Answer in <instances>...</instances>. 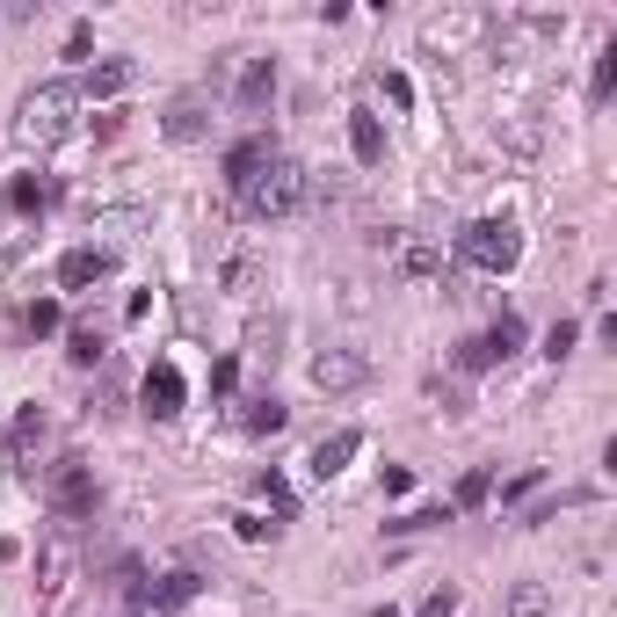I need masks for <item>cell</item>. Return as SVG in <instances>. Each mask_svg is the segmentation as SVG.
Wrapping results in <instances>:
<instances>
[{
	"mask_svg": "<svg viewBox=\"0 0 617 617\" xmlns=\"http://www.w3.org/2000/svg\"><path fill=\"white\" fill-rule=\"evenodd\" d=\"M233 530H240V538H247V545H261V538H269V530H277V523H261L255 509H240V516H233Z\"/></svg>",
	"mask_w": 617,
	"mask_h": 617,
	"instance_id": "30",
	"label": "cell"
},
{
	"mask_svg": "<svg viewBox=\"0 0 617 617\" xmlns=\"http://www.w3.org/2000/svg\"><path fill=\"white\" fill-rule=\"evenodd\" d=\"M0 204H8L15 218H37V211H51V204H59V182H37V175H15V182L0 190Z\"/></svg>",
	"mask_w": 617,
	"mask_h": 617,
	"instance_id": "10",
	"label": "cell"
},
{
	"mask_svg": "<svg viewBox=\"0 0 617 617\" xmlns=\"http://www.w3.org/2000/svg\"><path fill=\"white\" fill-rule=\"evenodd\" d=\"M610 88H617V44H603V59H595V80H589V95H595V102H610Z\"/></svg>",
	"mask_w": 617,
	"mask_h": 617,
	"instance_id": "27",
	"label": "cell"
},
{
	"mask_svg": "<svg viewBox=\"0 0 617 617\" xmlns=\"http://www.w3.org/2000/svg\"><path fill=\"white\" fill-rule=\"evenodd\" d=\"M44 501H51V516L59 523H88L102 509V487H95V465L88 458H59L44 479Z\"/></svg>",
	"mask_w": 617,
	"mask_h": 617,
	"instance_id": "4",
	"label": "cell"
},
{
	"mask_svg": "<svg viewBox=\"0 0 617 617\" xmlns=\"http://www.w3.org/2000/svg\"><path fill=\"white\" fill-rule=\"evenodd\" d=\"M95 51V23H73L66 29V59H88Z\"/></svg>",
	"mask_w": 617,
	"mask_h": 617,
	"instance_id": "32",
	"label": "cell"
},
{
	"mask_svg": "<svg viewBox=\"0 0 617 617\" xmlns=\"http://www.w3.org/2000/svg\"><path fill=\"white\" fill-rule=\"evenodd\" d=\"M371 378V363L357 357V349H327V357H312V385L320 393H349V385Z\"/></svg>",
	"mask_w": 617,
	"mask_h": 617,
	"instance_id": "9",
	"label": "cell"
},
{
	"mask_svg": "<svg viewBox=\"0 0 617 617\" xmlns=\"http://www.w3.org/2000/svg\"><path fill=\"white\" fill-rule=\"evenodd\" d=\"M269 95H277V59H247V73H240L233 102H240V110H261Z\"/></svg>",
	"mask_w": 617,
	"mask_h": 617,
	"instance_id": "13",
	"label": "cell"
},
{
	"mask_svg": "<svg viewBox=\"0 0 617 617\" xmlns=\"http://www.w3.org/2000/svg\"><path fill=\"white\" fill-rule=\"evenodd\" d=\"M255 494L269 501V509H277V516H291V509H298V501H291V487H284V473H277V465H269V473H255Z\"/></svg>",
	"mask_w": 617,
	"mask_h": 617,
	"instance_id": "24",
	"label": "cell"
},
{
	"mask_svg": "<svg viewBox=\"0 0 617 617\" xmlns=\"http://www.w3.org/2000/svg\"><path fill=\"white\" fill-rule=\"evenodd\" d=\"M349 145H357V160H363V167H378V160H385V131H378V117H371V110H357V117H349Z\"/></svg>",
	"mask_w": 617,
	"mask_h": 617,
	"instance_id": "17",
	"label": "cell"
},
{
	"mask_svg": "<svg viewBox=\"0 0 617 617\" xmlns=\"http://www.w3.org/2000/svg\"><path fill=\"white\" fill-rule=\"evenodd\" d=\"M363 617H400V610H393V603H385V610H363Z\"/></svg>",
	"mask_w": 617,
	"mask_h": 617,
	"instance_id": "36",
	"label": "cell"
},
{
	"mask_svg": "<svg viewBox=\"0 0 617 617\" xmlns=\"http://www.w3.org/2000/svg\"><path fill=\"white\" fill-rule=\"evenodd\" d=\"M501 617H552V589H545V581H516Z\"/></svg>",
	"mask_w": 617,
	"mask_h": 617,
	"instance_id": "18",
	"label": "cell"
},
{
	"mask_svg": "<svg viewBox=\"0 0 617 617\" xmlns=\"http://www.w3.org/2000/svg\"><path fill=\"white\" fill-rule=\"evenodd\" d=\"M233 378H240V363L218 357V363H211V393H233Z\"/></svg>",
	"mask_w": 617,
	"mask_h": 617,
	"instance_id": "35",
	"label": "cell"
},
{
	"mask_svg": "<svg viewBox=\"0 0 617 617\" xmlns=\"http://www.w3.org/2000/svg\"><path fill=\"white\" fill-rule=\"evenodd\" d=\"M66 357L80 363V371H95V363L110 357V342H102V327H73V334H66Z\"/></svg>",
	"mask_w": 617,
	"mask_h": 617,
	"instance_id": "20",
	"label": "cell"
},
{
	"mask_svg": "<svg viewBox=\"0 0 617 617\" xmlns=\"http://www.w3.org/2000/svg\"><path fill=\"white\" fill-rule=\"evenodd\" d=\"M110 269H117L110 247H66V255H59V291H88V284H102Z\"/></svg>",
	"mask_w": 617,
	"mask_h": 617,
	"instance_id": "8",
	"label": "cell"
},
{
	"mask_svg": "<svg viewBox=\"0 0 617 617\" xmlns=\"http://www.w3.org/2000/svg\"><path fill=\"white\" fill-rule=\"evenodd\" d=\"M124 88H131V59H102V66L80 80V95H88V102H117Z\"/></svg>",
	"mask_w": 617,
	"mask_h": 617,
	"instance_id": "14",
	"label": "cell"
},
{
	"mask_svg": "<svg viewBox=\"0 0 617 617\" xmlns=\"http://www.w3.org/2000/svg\"><path fill=\"white\" fill-rule=\"evenodd\" d=\"M73 110H80V88L73 80H44V88H29L23 110H15V139L29 153H51V145L73 131Z\"/></svg>",
	"mask_w": 617,
	"mask_h": 617,
	"instance_id": "1",
	"label": "cell"
},
{
	"mask_svg": "<svg viewBox=\"0 0 617 617\" xmlns=\"http://www.w3.org/2000/svg\"><path fill=\"white\" fill-rule=\"evenodd\" d=\"M523 334H530V327H523L516 312H501V320H494L487 334L458 342V357H451V363L465 371V378H479V371H494V363H509V357H516V349H523Z\"/></svg>",
	"mask_w": 617,
	"mask_h": 617,
	"instance_id": "5",
	"label": "cell"
},
{
	"mask_svg": "<svg viewBox=\"0 0 617 617\" xmlns=\"http://www.w3.org/2000/svg\"><path fill=\"white\" fill-rule=\"evenodd\" d=\"M269 153H277V145L261 139V131H255V139H240L233 153H226V182H233V190H240V182H247V175H255V167L269 160Z\"/></svg>",
	"mask_w": 617,
	"mask_h": 617,
	"instance_id": "16",
	"label": "cell"
},
{
	"mask_svg": "<svg viewBox=\"0 0 617 617\" xmlns=\"http://www.w3.org/2000/svg\"><path fill=\"white\" fill-rule=\"evenodd\" d=\"M357 451H363V428H334V436H320V444H312L306 473H312V479H342Z\"/></svg>",
	"mask_w": 617,
	"mask_h": 617,
	"instance_id": "7",
	"label": "cell"
},
{
	"mask_svg": "<svg viewBox=\"0 0 617 617\" xmlns=\"http://www.w3.org/2000/svg\"><path fill=\"white\" fill-rule=\"evenodd\" d=\"M458 255L473 261V269H487V277H509L523 261V233L516 218H473L465 233H458Z\"/></svg>",
	"mask_w": 617,
	"mask_h": 617,
	"instance_id": "3",
	"label": "cell"
},
{
	"mask_svg": "<svg viewBox=\"0 0 617 617\" xmlns=\"http://www.w3.org/2000/svg\"><path fill=\"white\" fill-rule=\"evenodd\" d=\"M160 131L175 145H196L204 131H211V117H204V102H196V95H175V102H167V124H160Z\"/></svg>",
	"mask_w": 617,
	"mask_h": 617,
	"instance_id": "11",
	"label": "cell"
},
{
	"mask_svg": "<svg viewBox=\"0 0 617 617\" xmlns=\"http://www.w3.org/2000/svg\"><path fill=\"white\" fill-rule=\"evenodd\" d=\"M59 574H66V552H59V545H44V552H37V589H44V595H59V589H66Z\"/></svg>",
	"mask_w": 617,
	"mask_h": 617,
	"instance_id": "25",
	"label": "cell"
},
{
	"mask_svg": "<svg viewBox=\"0 0 617 617\" xmlns=\"http://www.w3.org/2000/svg\"><path fill=\"white\" fill-rule=\"evenodd\" d=\"M255 284V261L247 255H226V291H247Z\"/></svg>",
	"mask_w": 617,
	"mask_h": 617,
	"instance_id": "31",
	"label": "cell"
},
{
	"mask_svg": "<svg viewBox=\"0 0 617 617\" xmlns=\"http://www.w3.org/2000/svg\"><path fill=\"white\" fill-rule=\"evenodd\" d=\"M400 277H414V284H422V277H436V269H444V255H436V247H428V240H414V247H400Z\"/></svg>",
	"mask_w": 617,
	"mask_h": 617,
	"instance_id": "21",
	"label": "cell"
},
{
	"mask_svg": "<svg viewBox=\"0 0 617 617\" xmlns=\"http://www.w3.org/2000/svg\"><path fill=\"white\" fill-rule=\"evenodd\" d=\"M385 102H400L407 110V102H414V80H407V73H385Z\"/></svg>",
	"mask_w": 617,
	"mask_h": 617,
	"instance_id": "34",
	"label": "cell"
},
{
	"mask_svg": "<svg viewBox=\"0 0 617 617\" xmlns=\"http://www.w3.org/2000/svg\"><path fill=\"white\" fill-rule=\"evenodd\" d=\"M59 320H66V312H59V298H37V306H23V327H29V334H59Z\"/></svg>",
	"mask_w": 617,
	"mask_h": 617,
	"instance_id": "26",
	"label": "cell"
},
{
	"mask_svg": "<svg viewBox=\"0 0 617 617\" xmlns=\"http://www.w3.org/2000/svg\"><path fill=\"white\" fill-rule=\"evenodd\" d=\"M538 487H545V465H523V473L509 479V487H501V501H530Z\"/></svg>",
	"mask_w": 617,
	"mask_h": 617,
	"instance_id": "28",
	"label": "cell"
},
{
	"mask_svg": "<svg viewBox=\"0 0 617 617\" xmlns=\"http://www.w3.org/2000/svg\"><path fill=\"white\" fill-rule=\"evenodd\" d=\"M436 523H451V501H428V509H407V516H393L385 530H393V538H414V530H436Z\"/></svg>",
	"mask_w": 617,
	"mask_h": 617,
	"instance_id": "19",
	"label": "cell"
},
{
	"mask_svg": "<svg viewBox=\"0 0 617 617\" xmlns=\"http://www.w3.org/2000/svg\"><path fill=\"white\" fill-rule=\"evenodd\" d=\"M139 400H145V414H153V422H175V414H182V400H190V385H182V371L160 357V363H145Z\"/></svg>",
	"mask_w": 617,
	"mask_h": 617,
	"instance_id": "6",
	"label": "cell"
},
{
	"mask_svg": "<svg viewBox=\"0 0 617 617\" xmlns=\"http://www.w3.org/2000/svg\"><path fill=\"white\" fill-rule=\"evenodd\" d=\"M414 617H458V589H436V595H428V603H422Z\"/></svg>",
	"mask_w": 617,
	"mask_h": 617,
	"instance_id": "33",
	"label": "cell"
},
{
	"mask_svg": "<svg viewBox=\"0 0 617 617\" xmlns=\"http://www.w3.org/2000/svg\"><path fill=\"white\" fill-rule=\"evenodd\" d=\"M233 196H240V211L247 218H291L298 204H306V167L291 160V153H269Z\"/></svg>",
	"mask_w": 617,
	"mask_h": 617,
	"instance_id": "2",
	"label": "cell"
},
{
	"mask_svg": "<svg viewBox=\"0 0 617 617\" xmlns=\"http://www.w3.org/2000/svg\"><path fill=\"white\" fill-rule=\"evenodd\" d=\"M574 342H581V327H574V320H560V327L545 334V357L560 363V357H567V349H574Z\"/></svg>",
	"mask_w": 617,
	"mask_h": 617,
	"instance_id": "29",
	"label": "cell"
},
{
	"mask_svg": "<svg viewBox=\"0 0 617 617\" xmlns=\"http://www.w3.org/2000/svg\"><path fill=\"white\" fill-rule=\"evenodd\" d=\"M487 494H494V473H487V465H473V473L458 479V494H451V516H458V509H479Z\"/></svg>",
	"mask_w": 617,
	"mask_h": 617,
	"instance_id": "22",
	"label": "cell"
},
{
	"mask_svg": "<svg viewBox=\"0 0 617 617\" xmlns=\"http://www.w3.org/2000/svg\"><path fill=\"white\" fill-rule=\"evenodd\" d=\"M37 444H44V414H37V407H23V414H15V436H8V451L37 458Z\"/></svg>",
	"mask_w": 617,
	"mask_h": 617,
	"instance_id": "23",
	"label": "cell"
},
{
	"mask_svg": "<svg viewBox=\"0 0 617 617\" xmlns=\"http://www.w3.org/2000/svg\"><path fill=\"white\" fill-rule=\"evenodd\" d=\"M196 589H204V574L175 567V574L160 581V589H145V603H153V610H190V603H196Z\"/></svg>",
	"mask_w": 617,
	"mask_h": 617,
	"instance_id": "12",
	"label": "cell"
},
{
	"mask_svg": "<svg viewBox=\"0 0 617 617\" xmlns=\"http://www.w3.org/2000/svg\"><path fill=\"white\" fill-rule=\"evenodd\" d=\"M284 422H291V407L277 400V393H261V400H247V414H240V428H247V436H277Z\"/></svg>",
	"mask_w": 617,
	"mask_h": 617,
	"instance_id": "15",
	"label": "cell"
}]
</instances>
